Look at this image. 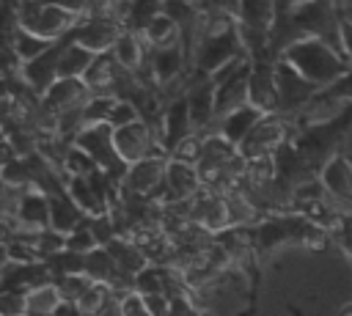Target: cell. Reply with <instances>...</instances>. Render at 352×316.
<instances>
[{"instance_id": "1", "label": "cell", "mask_w": 352, "mask_h": 316, "mask_svg": "<svg viewBox=\"0 0 352 316\" xmlns=\"http://www.w3.org/2000/svg\"><path fill=\"white\" fill-rule=\"evenodd\" d=\"M278 58H286L302 77H308L319 88L333 85L338 77H344L352 69L349 58L319 36H305V38L292 41L289 47H283Z\"/></svg>"}, {"instance_id": "2", "label": "cell", "mask_w": 352, "mask_h": 316, "mask_svg": "<svg viewBox=\"0 0 352 316\" xmlns=\"http://www.w3.org/2000/svg\"><path fill=\"white\" fill-rule=\"evenodd\" d=\"M77 148H82L104 173H110L118 184L129 168V162H124V157L118 154L116 148V137H113V126L110 124H88L82 126L74 140H72Z\"/></svg>"}, {"instance_id": "3", "label": "cell", "mask_w": 352, "mask_h": 316, "mask_svg": "<svg viewBox=\"0 0 352 316\" xmlns=\"http://www.w3.org/2000/svg\"><path fill=\"white\" fill-rule=\"evenodd\" d=\"M19 14V25L38 33V36H47V38H63L74 30V25L82 19L50 0H22V5L16 8Z\"/></svg>"}, {"instance_id": "4", "label": "cell", "mask_w": 352, "mask_h": 316, "mask_svg": "<svg viewBox=\"0 0 352 316\" xmlns=\"http://www.w3.org/2000/svg\"><path fill=\"white\" fill-rule=\"evenodd\" d=\"M236 55H248V52H245V47H242L239 30H236V25H234V27H228V30H223V33L204 36V38L195 44V49H192V66H195L198 71L212 74V71H217L223 63H228V60L236 58Z\"/></svg>"}, {"instance_id": "5", "label": "cell", "mask_w": 352, "mask_h": 316, "mask_svg": "<svg viewBox=\"0 0 352 316\" xmlns=\"http://www.w3.org/2000/svg\"><path fill=\"white\" fill-rule=\"evenodd\" d=\"M275 80H278V113H300L322 88L302 77L286 58L275 60Z\"/></svg>"}, {"instance_id": "6", "label": "cell", "mask_w": 352, "mask_h": 316, "mask_svg": "<svg viewBox=\"0 0 352 316\" xmlns=\"http://www.w3.org/2000/svg\"><path fill=\"white\" fill-rule=\"evenodd\" d=\"M289 140V124L283 113H264L258 124L248 132V137L239 143V154L245 159L261 157V154H275L283 143Z\"/></svg>"}, {"instance_id": "7", "label": "cell", "mask_w": 352, "mask_h": 316, "mask_svg": "<svg viewBox=\"0 0 352 316\" xmlns=\"http://www.w3.org/2000/svg\"><path fill=\"white\" fill-rule=\"evenodd\" d=\"M165 168H168V154H151L138 162H129L124 179H121V190L157 201V192L165 181Z\"/></svg>"}, {"instance_id": "8", "label": "cell", "mask_w": 352, "mask_h": 316, "mask_svg": "<svg viewBox=\"0 0 352 316\" xmlns=\"http://www.w3.org/2000/svg\"><path fill=\"white\" fill-rule=\"evenodd\" d=\"M204 187L201 181V173L192 162H182V159H173L168 157V168H165V181L157 192V201L165 206V203H176V201H187L192 198L198 190Z\"/></svg>"}, {"instance_id": "9", "label": "cell", "mask_w": 352, "mask_h": 316, "mask_svg": "<svg viewBox=\"0 0 352 316\" xmlns=\"http://www.w3.org/2000/svg\"><path fill=\"white\" fill-rule=\"evenodd\" d=\"M278 58H258L250 66L248 77V102L261 113H278V80H275Z\"/></svg>"}, {"instance_id": "10", "label": "cell", "mask_w": 352, "mask_h": 316, "mask_svg": "<svg viewBox=\"0 0 352 316\" xmlns=\"http://www.w3.org/2000/svg\"><path fill=\"white\" fill-rule=\"evenodd\" d=\"M126 25L124 22H118V19H104V16H82L77 25H74V30L69 33L74 41H80V44H85L88 49H94V52H104V49H113V44H116V38L121 36V30H124Z\"/></svg>"}, {"instance_id": "11", "label": "cell", "mask_w": 352, "mask_h": 316, "mask_svg": "<svg viewBox=\"0 0 352 316\" xmlns=\"http://www.w3.org/2000/svg\"><path fill=\"white\" fill-rule=\"evenodd\" d=\"M66 38V36H63ZM63 38H58L44 55H38L30 63H22L19 69V80L33 91V93H44L55 80H58V63H60V49H63Z\"/></svg>"}, {"instance_id": "12", "label": "cell", "mask_w": 352, "mask_h": 316, "mask_svg": "<svg viewBox=\"0 0 352 316\" xmlns=\"http://www.w3.org/2000/svg\"><path fill=\"white\" fill-rule=\"evenodd\" d=\"M91 99V88L82 77H58L44 93H41V102L52 110V113H66V110H74V107H82L85 102Z\"/></svg>"}, {"instance_id": "13", "label": "cell", "mask_w": 352, "mask_h": 316, "mask_svg": "<svg viewBox=\"0 0 352 316\" xmlns=\"http://www.w3.org/2000/svg\"><path fill=\"white\" fill-rule=\"evenodd\" d=\"M55 280L52 269H50V261L47 258H36V261H11L0 286H8V289H19V291H30L41 283H50Z\"/></svg>"}, {"instance_id": "14", "label": "cell", "mask_w": 352, "mask_h": 316, "mask_svg": "<svg viewBox=\"0 0 352 316\" xmlns=\"http://www.w3.org/2000/svg\"><path fill=\"white\" fill-rule=\"evenodd\" d=\"M190 132H195L192 126V115H190V104L187 96H179L173 102L165 104L162 110V135H165V151H170L182 137H187Z\"/></svg>"}, {"instance_id": "15", "label": "cell", "mask_w": 352, "mask_h": 316, "mask_svg": "<svg viewBox=\"0 0 352 316\" xmlns=\"http://www.w3.org/2000/svg\"><path fill=\"white\" fill-rule=\"evenodd\" d=\"M16 231H41L50 225V195L41 190H25L16 212Z\"/></svg>"}, {"instance_id": "16", "label": "cell", "mask_w": 352, "mask_h": 316, "mask_svg": "<svg viewBox=\"0 0 352 316\" xmlns=\"http://www.w3.org/2000/svg\"><path fill=\"white\" fill-rule=\"evenodd\" d=\"M261 115H264V113L248 102V104H242V107H236V110L226 113L223 118H217V132H220L223 137H228L231 143H236V146H239V143L248 137V132L258 124V118H261Z\"/></svg>"}, {"instance_id": "17", "label": "cell", "mask_w": 352, "mask_h": 316, "mask_svg": "<svg viewBox=\"0 0 352 316\" xmlns=\"http://www.w3.org/2000/svg\"><path fill=\"white\" fill-rule=\"evenodd\" d=\"M118 267V272H124L126 278H135L143 267H148L151 261L146 258V253L138 247V242L132 236H113L107 245H104Z\"/></svg>"}, {"instance_id": "18", "label": "cell", "mask_w": 352, "mask_h": 316, "mask_svg": "<svg viewBox=\"0 0 352 316\" xmlns=\"http://www.w3.org/2000/svg\"><path fill=\"white\" fill-rule=\"evenodd\" d=\"M236 22L250 30L272 33V27L278 22V0H242Z\"/></svg>"}, {"instance_id": "19", "label": "cell", "mask_w": 352, "mask_h": 316, "mask_svg": "<svg viewBox=\"0 0 352 316\" xmlns=\"http://www.w3.org/2000/svg\"><path fill=\"white\" fill-rule=\"evenodd\" d=\"M113 55L118 58V63H121L124 69H129V71L135 74V71H140L143 63L148 60V47H146V41H143V36H140L138 30L124 27L121 36H118L116 44H113Z\"/></svg>"}, {"instance_id": "20", "label": "cell", "mask_w": 352, "mask_h": 316, "mask_svg": "<svg viewBox=\"0 0 352 316\" xmlns=\"http://www.w3.org/2000/svg\"><path fill=\"white\" fill-rule=\"evenodd\" d=\"M99 52L88 49L85 44L74 41L72 36L63 38V49H60V63H58V77H85L91 63L96 60Z\"/></svg>"}, {"instance_id": "21", "label": "cell", "mask_w": 352, "mask_h": 316, "mask_svg": "<svg viewBox=\"0 0 352 316\" xmlns=\"http://www.w3.org/2000/svg\"><path fill=\"white\" fill-rule=\"evenodd\" d=\"M85 223V212L69 198V192H55L50 195V228L69 234Z\"/></svg>"}, {"instance_id": "22", "label": "cell", "mask_w": 352, "mask_h": 316, "mask_svg": "<svg viewBox=\"0 0 352 316\" xmlns=\"http://www.w3.org/2000/svg\"><path fill=\"white\" fill-rule=\"evenodd\" d=\"M11 49H14V55H16V60L19 63H30V60H36L38 55H44L58 38H47V36H38V33H33V30H28V27H16L14 33H11Z\"/></svg>"}, {"instance_id": "23", "label": "cell", "mask_w": 352, "mask_h": 316, "mask_svg": "<svg viewBox=\"0 0 352 316\" xmlns=\"http://www.w3.org/2000/svg\"><path fill=\"white\" fill-rule=\"evenodd\" d=\"M140 36H143V41H146V47L148 49H157V47H165V44H176V41H182V33H179V25H176V19L170 16V14H157L143 30H140Z\"/></svg>"}, {"instance_id": "24", "label": "cell", "mask_w": 352, "mask_h": 316, "mask_svg": "<svg viewBox=\"0 0 352 316\" xmlns=\"http://www.w3.org/2000/svg\"><path fill=\"white\" fill-rule=\"evenodd\" d=\"M60 291H58V283L50 280V283H41L30 291H25V302H28V316H52L55 308L60 305Z\"/></svg>"}, {"instance_id": "25", "label": "cell", "mask_w": 352, "mask_h": 316, "mask_svg": "<svg viewBox=\"0 0 352 316\" xmlns=\"http://www.w3.org/2000/svg\"><path fill=\"white\" fill-rule=\"evenodd\" d=\"M322 181L330 192H336L338 198H352V168L346 159L341 157H333L327 165H324V173H322Z\"/></svg>"}, {"instance_id": "26", "label": "cell", "mask_w": 352, "mask_h": 316, "mask_svg": "<svg viewBox=\"0 0 352 316\" xmlns=\"http://www.w3.org/2000/svg\"><path fill=\"white\" fill-rule=\"evenodd\" d=\"M165 11V0H129V5H126V19H124V25L129 27V30H143L157 14H162Z\"/></svg>"}, {"instance_id": "27", "label": "cell", "mask_w": 352, "mask_h": 316, "mask_svg": "<svg viewBox=\"0 0 352 316\" xmlns=\"http://www.w3.org/2000/svg\"><path fill=\"white\" fill-rule=\"evenodd\" d=\"M118 96H110V93H91V99L85 102L82 113H85V126L88 124H107L110 121V113L116 107Z\"/></svg>"}, {"instance_id": "28", "label": "cell", "mask_w": 352, "mask_h": 316, "mask_svg": "<svg viewBox=\"0 0 352 316\" xmlns=\"http://www.w3.org/2000/svg\"><path fill=\"white\" fill-rule=\"evenodd\" d=\"M0 179H3L6 184H11V187H19V190H33V187H36L33 170H30V165H28L25 157H16L14 162H8V165L0 170Z\"/></svg>"}, {"instance_id": "29", "label": "cell", "mask_w": 352, "mask_h": 316, "mask_svg": "<svg viewBox=\"0 0 352 316\" xmlns=\"http://www.w3.org/2000/svg\"><path fill=\"white\" fill-rule=\"evenodd\" d=\"M96 170H102L82 148H77L74 143L69 146V151H66V159H63V173L66 176H94Z\"/></svg>"}, {"instance_id": "30", "label": "cell", "mask_w": 352, "mask_h": 316, "mask_svg": "<svg viewBox=\"0 0 352 316\" xmlns=\"http://www.w3.org/2000/svg\"><path fill=\"white\" fill-rule=\"evenodd\" d=\"M113 297H116V291H113L107 283H91V289L80 297V302H77V305L82 308V313H85V316H94V313H99V311H102Z\"/></svg>"}, {"instance_id": "31", "label": "cell", "mask_w": 352, "mask_h": 316, "mask_svg": "<svg viewBox=\"0 0 352 316\" xmlns=\"http://www.w3.org/2000/svg\"><path fill=\"white\" fill-rule=\"evenodd\" d=\"M201 151H204V135L201 132H190L187 137H182L170 151H168V157H173V159H182V162H192V165H198V159H201Z\"/></svg>"}, {"instance_id": "32", "label": "cell", "mask_w": 352, "mask_h": 316, "mask_svg": "<svg viewBox=\"0 0 352 316\" xmlns=\"http://www.w3.org/2000/svg\"><path fill=\"white\" fill-rule=\"evenodd\" d=\"M55 283H58V291H60L63 300L80 302V297L91 289L94 280H91L85 272H77V275H60V278H55Z\"/></svg>"}, {"instance_id": "33", "label": "cell", "mask_w": 352, "mask_h": 316, "mask_svg": "<svg viewBox=\"0 0 352 316\" xmlns=\"http://www.w3.org/2000/svg\"><path fill=\"white\" fill-rule=\"evenodd\" d=\"M25 313H28L25 291L0 286V316H25Z\"/></svg>"}, {"instance_id": "34", "label": "cell", "mask_w": 352, "mask_h": 316, "mask_svg": "<svg viewBox=\"0 0 352 316\" xmlns=\"http://www.w3.org/2000/svg\"><path fill=\"white\" fill-rule=\"evenodd\" d=\"M66 247L74 250V253H91L94 247H99V242H96V236H94V231L88 225V217H85V223L80 228L66 234Z\"/></svg>"}, {"instance_id": "35", "label": "cell", "mask_w": 352, "mask_h": 316, "mask_svg": "<svg viewBox=\"0 0 352 316\" xmlns=\"http://www.w3.org/2000/svg\"><path fill=\"white\" fill-rule=\"evenodd\" d=\"M138 118H143L140 115V107L132 102V99H118L116 102V107H113V113H110V126L113 129H118V126H126V124H132V121H138Z\"/></svg>"}, {"instance_id": "36", "label": "cell", "mask_w": 352, "mask_h": 316, "mask_svg": "<svg viewBox=\"0 0 352 316\" xmlns=\"http://www.w3.org/2000/svg\"><path fill=\"white\" fill-rule=\"evenodd\" d=\"M121 316H151V313H148L143 297L138 291H129L121 297Z\"/></svg>"}, {"instance_id": "37", "label": "cell", "mask_w": 352, "mask_h": 316, "mask_svg": "<svg viewBox=\"0 0 352 316\" xmlns=\"http://www.w3.org/2000/svg\"><path fill=\"white\" fill-rule=\"evenodd\" d=\"M140 297H143V302H146L151 316H168L170 313V302L173 300L168 294H140Z\"/></svg>"}, {"instance_id": "38", "label": "cell", "mask_w": 352, "mask_h": 316, "mask_svg": "<svg viewBox=\"0 0 352 316\" xmlns=\"http://www.w3.org/2000/svg\"><path fill=\"white\" fill-rule=\"evenodd\" d=\"M324 93H330L333 99H352V69L344 74V77H338L333 85H327V88H322Z\"/></svg>"}, {"instance_id": "39", "label": "cell", "mask_w": 352, "mask_h": 316, "mask_svg": "<svg viewBox=\"0 0 352 316\" xmlns=\"http://www.w3.org/2000/svg\"><path fill=\"white\" fill-rule=\"evenodd\" d=\"M300 239L308 250H324L327 247V231H322V228H308Z\"/></svg>"}, {"instance_id": "40", "label": "cell", "mask_w": 352, "mask_h": 316, "mask_svg": "<svg viewBox=\"0 0 352 316\" xmlns=\"http://www.w3.org/2000/svg\"><path fill=\"white\" fill-rule=\"evenodd\" d=\"M19 157V151H16V146L11 143V137L8 135H0V170L8 165V162H14Z\"/></svg>"}, {"instance_id": "41", "label": "cell", "mask_w": 352, "mask_h": 316, "mask_svg": "<svg viewBox=\"0 0 352 316\" xmlns=\"http://www.w3.org/2000/svg\"><path fill=\"white\" fill-rule=\"evenodd\" d=\"M341 49L352 63V19H344V16H341Z\"/></svg>"}, {"instance_id": "42", "label": "cell", "mask_w": 352, "mask_h": 316, "mask_svg": "<svg viewBox=\"0 0 352 316\" xmlns=\"http://www.w3.org/2000/svg\"><path fill=\"white\" fill-rule=\"evenodd\" d=\"M52 316H85V313H82V308H80L77 302H72V300H60V305L55 308Z\"/></svg>"}, {"instance_id": "43", "label": "cell", "mask_w": 352, "mask_h": 316, "mask_svg": "<svg viewBox=\"0 0 352 316\" xmlns=\"http://www.w3.org/2000/svg\"><path fill=\"white\" fill-rule=\"evenodd\" d=\"M212 8H217V11H226V14H231V16H236L239 14V3L242 0H206Z\"/></svg>"}, {"instance_id": "44", "label": "cell", "mask_w": 352, "mask_h": 316, "mask_svg": "<svg viewBox=\"0 0 352 316\" xmlns=\"http://www.w3.org/2000/svg\"><path fill=\"white\" fill-rule=\"evenodd\" d=\"M8 264H11V256H8V247L0 242V280H3V275H6V269H8Z\"/></svg>"}, {"instance_id": "45", "label": "cell", "mask_w": 352, "mask_h": 316, "mask_svg": "<svg viewBox=\"0 0 352 316\" xmlns=\"http://www.w3.org/2000/svg\"><path fill=\"white\" fill-rule=\"evenodd\" d=\"M338 316H352V302H349V305H344V308H341V313H338Z\"/></svg>"}, {"instance_id": "46", "label": "cell", "mask_w": 352, "mask_h": 316, "mask_svg": "<svg viewBox=\"0 0 352 316\" xmlns=\"http://www.w3.org/2000/svg\"><path fill=\"white\" fill-rule=\"evenodd\" d=\"M0 135H6V126H3V118H0Z\"/></svg>"}, {"instance_id": "47", "label": "cell", "mask_w": 352, "mask_h": 316, "mask_svg": "<svg viewBox=\"0 0 352 316\" xmlns=\"http://www.w3.org/2000/svg\"><path fill=\"white\" fill-rule=\"evenodd\" d=\"M201 316H206V313H201Z\"/></svg>"}, {"instance_id": "48", "label": "cell", "mask_w": 352, "mask_h": 316, "mask_svg": "<svg viewBox=\"0 0 352 316\" xmlns=\"http://www.w3.org/2000/svg\"><path fill=\"white\" fill-rule=\"evenodd\" d=\"M25 316H28V313H25Z\"/></svg>"}]
</instances>
